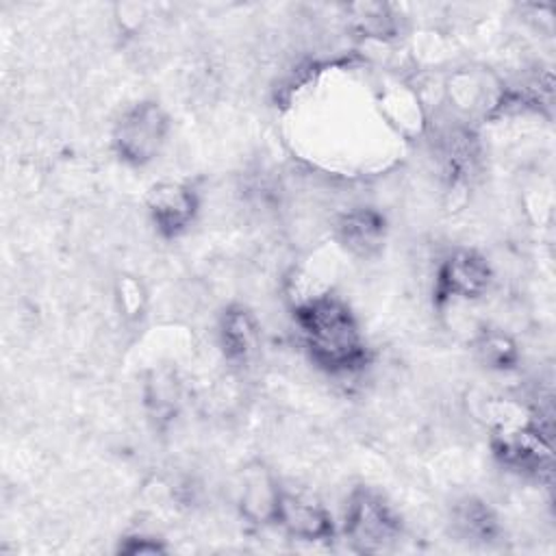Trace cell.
<instances>
[{"mask_svg": "<svg viewBox=\"0 0 556 556\" xmlns=\"http://www.w3.org/2000/svg\"><path fill=\"white\" fill-rule=\"evenodd\" d=\"M293 321L308 358L330 376H350L369 361V350L352 308L330 291L298 298Z\"/></svg>", "mask_w": 556, "mask_h": 556, "instance_id": "obj_1", "label": "cell"}, {"mask_svg": "<svg viewBox=\"0 0 556 556\" xmlns=\"http://www.w3.org/2000/svg\"><path fill=\"white\" fill-rule=\"evenodd\" d=\"M169 135V115L156 100H141L128 106L113 128V152L130 167L152 163Z\"/></svg>", "mask_w": 556, "mask_h": 556, "instance_id": "obj_2", "label": "cell"}, {"mask_svg": "<svg viewBox=\"0 0 556 556\" xmlns=\"http://www.w3.org/2000/svg\"><path fill=\"white\" fill-rule=\"evenodd\" d=\"M343 532L356 552L380 554L397 543L402 521L378 493L358 486L348 497Z\"/></svg>", "mask_w": 556, "mask_h": 556, "instance_id": "obj_3", "label": "cell"}, {"mask_svg": "<svg viewBox=\"0 0 556 556\" xmlns=\"http://www.w3.org/2000/svg\"><path fill=\"white\" fill-rule=\"evenodd\" d=\"M495 458L519 473L534 478L552 476V434L536 419L526 424H504L491 437Z\"/></svg>", "mask_w": 556, "mask_h": 556, "instance_id": "obj_4", "label": "cell"}, {"mask_svg": "<svg viewBox=\"0 0 556 556\" xmlns=\"http://www.w3.org/2000/svg\"><path fill=\"white\" fill-rule=\"evenodd\" d=\"M493 280L491 265L476 250L460 248L452 252L437 269L434 304L445 306L454 302H471L482 298Z\"/></svg>", "mask_w": 556, "mask_h": 556, "instance_id": "obj_5", "label": "cell"}, {"mask_svg": "<svg viewBox=\"0 0 556 556\" xmlns=\"http://www.w3.org/2000/svg\"><path fill=\"white\" fill-rule=\"evenodd\" d=\"M200 211V195L187 182H159L148 193V215L165 239L185 235Z\"/></svg>", "mask_w": 556, "mask_h": 556, "instance_id": "obj_6", "label": "cell"}, {"mask_svg": "<svg viewBox=\"0 0 556 556\" xmlns=\"http://www.w3.org/2000/svg\"><path fill=\"white\" fill-rule=\"evenodd\" d=\"M276 526L300 541H328L334 536L330 510L319 500L287 489L280 493Z\"/></svg>", "mask_w": 556, "mask_h": 556, "instance_id": "obj_7", "label": "cell"}, {"mask_svg": "<svg viewBox=\"0 0 556 556\" xmlns=\"http://www.w3.org/2000/svg\"><path fill=\"white\" fill-rule=\"evenodd\" d=\"M387 237V219L378 208L354 206L343 211L334 222L337 243L358 258L380 252Z\"/></svg>", "mask_w": 556, "mask_h": 556, "instance_id": "obj_8", "label": "cell"}, {"mask_svg": "<svg viewBox=\"0 0 556 556\" xmlns=\"http://www.w3.org/2000/svg\"><path fill=\"white\" fill-rule=\"evenodd\" d=\"M280 493H282V486L265 465L252 463L241 471L239 508L250 523H256V526L276 523Z\"/></svg>", "mask_w": 556, "mask_h": 556, "instance_id": "obj_9", "label": "cell"}, {"mask_svg": "<svg viewBox=\"0 0 556 556\" xmlns=\"http://www.w3.org/2000/svg\"><path fill=\"white\" fill-rule=\"evenodd\" d=\"M219 345L230 363H248L261 345V328L243 304H230L219 317Z\"/></svg>", "mask_w": 556, "mask_h": 556, "instance_id": "obj_10", "label": "cell"}, {"mask_svg": "<svg viewBox=\"0 0 556 556\" xmlns=\"http://www.w3.org/2000/svg\"><path fill=\"white\" fill-rule=\"evenodd\" d=\"M345 17L352 33L371 41H391L400 33V17L387 2H352L345 7Z\"/></svg>", "mask_w": 556, "mask_h": 556, "instance_id": "obj_11", "label": "cell"}, {"mask_svg": "<svg viewBox=\"0 0 556 556\" xmlns=\"http://www.w3.org/2000/svg\"><path fill=\"white\" fill-rule=\"evenodd\" d=\"M143 402L156 428H165L180 408V380L169 367H156L146 376Z\"/></svg>", "mask_w": 556, "mask_h": 556, "instance_id": "obj_12", "label": "cell"}, {"mask_svg": "<svg viewBox=\"0 0 556 556\" xmlns=\"http://www.w3.org/2000/svg\"><path fill=\"white\" fill-rule=\"evenodd\" d=\"M452 530L469 543H491L500 536L495 513L478 497H463L452 506Z\"/></svg>", "mask_w": 556, "mask_h": 556, "instance_id": "obj_13", "label": "cell"}, {"mask_svg": "<svg viewBox=\"0 0 556 556\" xmlns=\"http://www.w3.org/2000/svg\"><path fill=\"white\" fill-rule=\"evenodd\" d=\"M471 345H473L476 358L489 369H497V371L513 369L519 361V350L515 339L497 328L478 330Z\"/></svg>", "mask_w": 556, "mask_h": 556, "instance_id": "obj_14", "label": "cell"}, {"mask_svg": "<svg viewBox=\"0 0 556 556\" xmlns=\"http://www.w3.org/2000/svg\"><path fill=\"white\" fill-rule=\"evenodd\" d=\"M119 552H124V554H161V552H165V545L156 536L130 534V536L122 539Z\"/></svg>", "mask_w": 556, "mask_h": 556, "instance_id": "obj_15", "label": "cell"}, {"mask_svg": "<svg viewBox=\"0 0 556 556\" xmlns=\"http://www.w3.org/2000/svg\"><path fill=\"white\" fill-rule=\"evenodd\" d=\"M117 293H119L122 308L126 315H137L141 311L143 293H141V285L135 278H122Z\"/></svg>", "mask_w": 556, "mask_h": 556, "instance_id": "obj_16", "label": "cell"}]
</instances>
